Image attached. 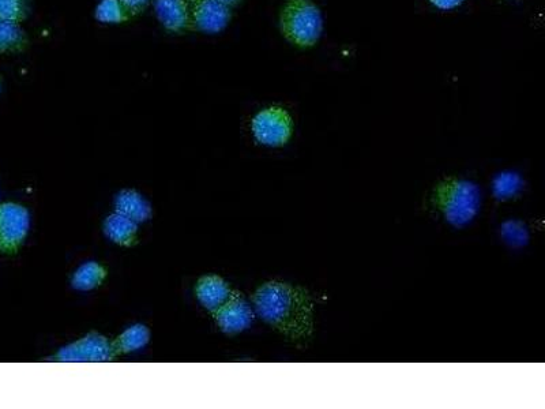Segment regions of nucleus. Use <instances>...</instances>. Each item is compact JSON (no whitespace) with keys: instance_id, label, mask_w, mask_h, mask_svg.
Masks as SVG:
<instances>
[{"instance_id":"nucleus-1","label":"nucleus","mask_w":545,"mask_h":409,"mask_svg":"<svg viewBox=\"0 0 545 409\" xmlns=\"http://www.w3.org/2000/svg\"><path fill=\"white\" fill-rule=\"evenodd\" d=\"M255 315L293 344H307L315 330V303L306 288L272 280L253 295Z\"/></svg>"},{"instance_id":"nucleus-2","label":"nucleus","mask_w":545,"mask_h":409,"mask_svg":"<svg viewBox=\"0 0 545 409\" xmlns=\"http://www.w3.org/2000/svg\"><path fill=\"white\" fill-rule=\"evenodd\" d=\"M432 204L447 224L461 230L471 225L479 215L481 190L473 180L451 176L435 186Z\"/></svg>"},{"instance_id":"nucleus-3","label":"nucleus","mask_w":545,"mask_h":409,"mask_svg":"<svg viewBox=\"0 0 545 409\" xmlns=\"http://www.w3.org/2000/svg\"><path fill=\"white\" fill-rule=\"evenodd\" d=\"M280 29L296 47H313L323 32L321 9L313 0H288L280 13Z\"/></svg>"},{"instance_id":"nucleus-4","label":"nucleus","mask_w":545,"mask_h":409,"mask_svg":"<svg viewBox=\"0 0 545 409\" xmlns=\"http://www.w3.org/2000/svg\"><path fill=\"white\" fill-rule=\"evenodd\" d=\"M251 131L258 144L269 146V148H280L291 141L293 119L283 107L272 105L254 116Z\"/></svg>"},{"instance_id":"nucleus-5","label":"nucleus","mask_w":545,"mask_h":409,"mask_svg":"<svg viewBox=\"0 0 545 409\" xmlns=\"http://www.w3.org/2000/svg\"><path fill=\"white\" fill-rule=\"evenodd\" d=\"M115 359L111 341L97 332H90L74 343L60 348L48 362L59 363H103Z\"/></svg>"},{"instance_id":"nucleus-6","label":"nucleus","mask_w":545,"mask_h":409,"mask_svg":"<svg viewBox=\"0 0 545 409\" xmlns=\"http://www.w3.org/2000/svg\"><path fill=\"white\" fill-rule=\"evenodd\" d=\"M30 230L29 210L15 202L0 204V253L13 255L20 251Z\"/></svg>"},{"instance_id":"nucleus-7","label":"nucleus","mask_w":545,"mask_h":409,"mask_svg":"<svg viewBox=\"0 0 545 409\" xmlns=\"http://www.w3.org/2000/svg\"><path fill=\"white\" fill-rule=\"evenodd\" d=\"M194 32L220 33L231 22V7L218 0H186Z\"/></svg>"},{"instance_id":"nucleus-8","label":"nucleus","mask_w":545,"mask_h":409,"mask_svg":"<svg viewBox=\"0 0 545 409\" xmlns=\"http://www.w3.org/2000/svg\"><path fill=\"white\" fill-rule=\"evenodd\" d=\"M213 315L221 332L225 335H238L251 328L255 311L240 292L233 291L231 298Z\"/></svg>"},{"instance_id":"nucleus-9","label":"nucleus","mask_w":545,"mask_h":409,"mask_svg":"<svg viewBox=\"0 0 545 409\" xmlns=\"http://www.w3.org/2000/svg\"><path fill=\"white\" fill-rule=\"evenodd\" d=\"M157 20L171 33L194 32L186 0H153Z\"/></svg>"},{"instance_id":"nucleus-10","label":"nucleus","mask_w":545,"mask_h":409,"mask_svg":"<svg viewBox=\"0 0 545 409\" xmlns=\"http://www.w3.org/2000/svg\"><path fill=\"white\" fill-rule=\"evenodd\" d=\"M232 294L231 285L223 277L217 275L201 277L195 285V296H197L198 302L212 314L216 313L231 298Z\"/></svg>"},{"instance_id":"nucleus-11","label":"nucleus","mask_w":545,"mask_h":409,"mask_svg":"<svg viewBox=\"0 0 545 409\" xmlns=\"http://www.w3.org/2000/svg\"><path fill=\"white\" fill-rule=\"evenodd\" d=\"M138 223L115 212L104 221V234L111 242L122 247H133L138 242Z\"/></svg>"},{"instance_id":"nucleus-12","label":"nucleus","mask_w":545,"mask_h":409,"mask_svg":"<svg viewBox=\"0 0 545 409\" xmlns=\"http://www.w3.org/2000/svg\"><path fill=\"white\" fill-rule=\"evenodd\" d=\"M115 212L141 224L152 217V206L138 191L126 189L116 194Z\"/></svg>"},{"instance_id":"nucleus-13","label":"nucleus","mask_w":545,"mask_h":409,"mask_svg":"<svg viewBox=\"0 0 545 409\" xmlns=\"http://www.w3.org/2000/svg\"><path fill=\"white\" fill-rule=\"evenodd\" d=\"M150 341V330L145 325L137 324L124 330L122 335L111 341L112 352L115 358L118 356L133 354L145 348Z\"/></svg>"},{"instance_id":"nucleus-14","label":"nucleus","mask_w":545,"mask_h":409,"mask_svg":"<svg viewBox=\"0 0 545 409\" xmlns=\"http://www.w3.org/2000/svg\"><path fill=\"white\" fill-rule=\"evenodd\" d=\"M107 276L108 270L104 265L96 261L85 262L71 277V287L80 292L93 291L104 283Z\"/></svg>"},{"instance_id":"nucleus-15","label":"nucleus","mask_w":545,"mask_h":409,"mask_svg":"<svg viewBox=\"0 0 545 409\" xmlns=\"http://www.w3.org/2000/svg\"><path fill=\"white\" fill-rule=\"evenodd\" d=\"M29 47V37L21 24L0 20V54H21Z\"/></svg>"},{"instance_id":"nucleus-16","label":"nucleus","mask_w":545,"mask_h":409,"mask_svg":"<svg viewBox=\"0 0 545 409\" xmlns=\"http://www.w3.org/2000/svg\"><path fill=\"white\" fill-rule=\"evenodd\" d=\"M525 182L518 172L505 171L492 179V194L498 201H510L522 194Z\"/></svg>"},{"instance_id":"nucleus-17","label":"nucleus","mask_w":545,"mask_h":409,"mask_svg":"<svg viewBox=\"0 0 545 409\" xmlns=\"http://www.w3.org/2000/svg\"><path fill=\"white\" fill-rule=\"evenodd\" d=\"M95 17L103 24H124L131 20L120 0H101L95 11Z\"/></svg>"},{"instance_id":"nucleus-18","label":"nucleus","mask_w":545,"mask_h":409,"mask_svg":"<svg viewBox=\"0 0 545 409\" xmlns=\"http://www.w3.org/2000/svg\"><path fill=\"white\" fill-rule=\"evenodd\" d=\"M30 9L32 0H0V20L21 24L29 17Z\"/></svg>"},{"instance_id":"nucleus-19","label":"nucleus","mask_w":545,"mask_h":409,"mask_svg":"<svg viewBox=\"0 0 545 409\" xmlns=\"http://www.w3.org/2000/svg\"><path fill=\"white\" fill-rule=\"evenodd\" d=\"M502 238L511 247H524L529 242V231L520 220H509L501 227Z\"/></svg>"},{"instance_id":"nucleus-20","label":"nucleus","mask_w":545,"mask_h":409,"mask_svg":"<svg viewBox=\"0 0 545 409\" xmlns=\"http://www.w3.org/2000/svg\"><path fill=\"white\" fill-rule=\"evenodd\" d=\"M120 2H122L124 9L133 20L134 17L144 14L150 3H153V0H120Z\"/></svg>"},{"instance_id":"nucleus-21","label":"nucleus","mask_w":545,"mask_h":409,"mask_svg":"<svg viewBox=\"0 0 545 409\" xmlns=\"http://www.w3.org/2000/svg\"><path fill=\"white\" fill-rule=\"evenodd\" d=\"M438 10L450 11L458 9L465 0H428Z\"/></svg>"},{"instance_id":"nucleus-22","label":"nucleus","mask_w":545,"mask_h":409,"mask_svg":"<svg viewBox=\"0 0 545 409\" xmlns=\"http://www.w3.org/2000/svg\"><path fill=\"white\" fill-rule=\"evenodd\" d=\"M218 2H221L223 5L231 7L232 9V7L238 6L242 0H218Z\"/></svg>"},{"instance_id":"nucleus-23","label":"nucleus","mask_w":545,"mask_h":409,"mask_svg":"<svg viewBox=\"0 0 545 409\" xmlns=\"http://www.w3.org/2000/svg\"><path fill=\"white\" fill-rule=\"evenodd\" d=\"M0 93H2V80H0Z\"/></svg>"}]
</instances>
